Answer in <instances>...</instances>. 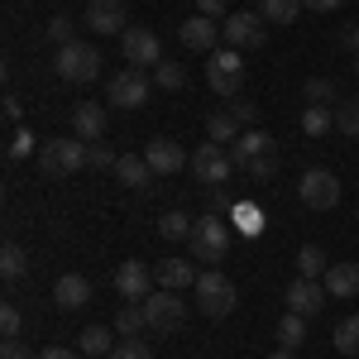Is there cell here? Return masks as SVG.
<instances>
[{
	"mask_svg": "<svg viewBox=\"0 0 359 359\" xmlns=\"http://www.w3.org/2000/svg\"><path fill=\"white\" fill-rule=\"evenodd\" d=\"M326 283H316V278H297L292 287H287V311H297V316H316V311H326Z\"/></svg>",
	"mask_w": 359,
	"mask_h": 359,
	"instance_id": "2e32d148",
	"label": "cell"
},
{
	"mask_svg": "<svg viewBox=\"0 0 359 359\" xmlns=\"http://www.w3.org/2000/svg\"><path fill=\"white\" fill-rule=\"evenodd\" d=\"M335 130L350 135V139H359V96H345V101L335 106Z\"/></svg>",
	"mask_w": 359,
	"mask_h": 359,
	"instance_id": "1f68e13d",
	"label": "cell"
},
{
	"mask_svg": "<svg viewBox=\"0 0 359 359\" xmlns=\"http://www.w3.org/2000/svg\"><path fill=\"white\" fill-rule=\"evenodd\" d=\"M297 10H302V0H259V15H264L269 25H292Z\"/></svg>",
	"mask_w": 359,
	"mask_h": 359,
	"instance_id": "83f0119b",
	"label": "cell"
},
{
	"mask_svg": "<svg viewBox=\"0 0 359 359\" xmlns=\"http://www.w3.org/2000/svg\"><path fill=\"white\" fill-rule=\"evenodd\" d=\"M225 249H230V225H225L221 211H211V216H201L192 225V240H187V254L201 259V264H221Z\"/></svg>",
	"mask_w": 359,
	"mask_h": 359,
	"instance_id": "3957f363",
	"label": "cell"
},
{
	"mask_svg": "<svg viewBox=\"0 0 359 359\" xmlns=\"http://www.w3.org/2000/svg\"><path fill=\"white\" fill-rule=\"evenodd\" d=\"M192 216H182V211H168V216H158V235L163 240H192Z\"/></svg>",
	"mask_w": 359,
	"mask_h": 359,
	"instance_id": "f546056e",
	"label": "cell"
},
{
	"mask_svg": "<svg viewBox=\"0 0 359 359\" xmlns=\"http://www.w3.org/2000/svg\"><path fill=\"white\" fill-rule=\"evenodd\" d=\"M154 86H163V91H182V86H187V67L163 57V62L154 67Z\"/></svg>",
	"mask_w": 359,
	"mask_h": 359,
	"instance_id": "4dcf8cb0",
	"label": "cell"
},
{
	"mask_svg": "<svg viewBox=\"0 0 359 359\" xmlns=\"http://www.w3.org/2000/svg\"><path fill=\"white\" fill-rule=\"evenodd\" d=\"M154 273H158V283H163L168 292H182V287H196V269H192V259H163V264H158V269H154Z\"/></svg>",
	"mask_w": 359,
	"mask_h": 359,
	"instance_id": "44dd1931",
	"label": "cell"
},
{
	"mask_svg": "<svg viewBox=\"0 0 359 359\" xmlns=\"http://www.w3.org/2000/svg\"><path fill=\"white\" fill-rule=\"evenodd\" d=\"M144 326H149V321H144V302H139V306L130 302L120 316H115V331H120V335H139Z\"/></svg>",
	"mask_w": 359,
	"mask_h": 359,
	"instance_id": "8d00e7d4",
	"label": "cell"
},
{
	"mask_svg": "<svg viewBox=\"0 0 359 359\" xmlns=\"http://www.w3.org/2000/svg\"><path fill=\"white\" fill-rule=\"evenodd\" d=\"M125 20H130L125 0H86V29H96V34H125Z\"/></svg>",
	"mask_w": 359,
	"mask_h": 359,
	"instance_id": "5bb4252c",
	"label": "cell"
},
{
	"mask_svg": "<svg viewBox=\"0 0 359 359\" xmlns=\"http://www.w3.org/2000/svg\"><path fill=\"white\" fill-rule=\"evenodd\" d=\"M269 359H297V355H292V350H278V355H269Z\"/></svg>",
	"mask_w": 359,
	"mask_h": 359,
	"instance_id": "f907efd6",
	"label": "cell"
},
{
	"mask_svg": "<svg viewBox=\"0 0 359 359\" xmlns=\"http://www.w3.org/2000/svg\"><path fill=\"white\" fill-rule=\"evenodd\" d=\"M321 283L331 297H359V264H331Z\"/></svg>",
	"mask_w": 359,
	"mask_h": 359,
	"instance_id": "7402d4cb",
	"label": "cell"
},
{
	"mask_svg": "<svg viewBox=\"0 0 359 359\" xmlns=\"http://www.w3.org/2000/svg\"><path fill=\"white\" fill-rule=\"evenodd\" d=\"M264 39H269V29H264V15H249V10H235V15H225L221 20V43L225 48H264Z\"/></svg>",
	"mask_w": 359,
	"mask_h": 359,
	"instance_id": "ba28073f",
	"label": "cell"
},
{
	"mask_svg": "<svg viewBox=\"0 0 359 359\" xmlns=\"http://www.w3.org/2000/svg\"><path fill=\"white\" fill-rule=\"evenodd\" d=\"M43 34H48V39H53L57 48H67V43H72V20H67V15H53V20H48V29H43Z\"/></svg>",
	"mask_w": 359,
	"mask_h": 359,
	"instance_id": "60d3db41",
	"label": "cell"
},
{
	"mask_svg": "<svg viewBox=\"0 0 359 359\" xmlns=\"http://www.w3.org/2000/svg\"><path fill=\"white\" fill-rule=\"evenodd\" d=\"M196 15H211V20H225V0H196Z\"/></svg>",
	"mask_w": 359,
	"mask_h": 359,
	"instance_id": "f6af8a7d",
	"label": "cell"
},
{
	"mask_svg": "<svg viewBox=\"0 0 359 359\" xmlns=\"http://www.w3.org/2000/svg\"><path fill=\"white\" fill-rule=\"evenodd\" d=\"M111 359H154V350H149L139 335H125V340L111 350Z\"/></svg>",
	"mask_w": 359,
	"mask_h": 359,
	"instance_id": "f35d334b",
	"label": "cell"
},
{
	"mask_svg": "<svg viewBox=\"0 0 359 359\" xmlns=\"http://www.w3.org/2000/svg\"><path fill=\"white\" fill-rule=\"evenodd\" d=\"M245 172L254 177V182H273V172H278V154H264V158H254Z\"/></svg>",
	"mask_w": 359,
	"mask_h": 359,
	"instance_id": "b9f144b4",
	"label": "cell"
},
{
	"mask_svg": "<svg viewBox=\"0 0 359 359\" xmlns=\"http://www.w3.org/2000/svg\"><path fill=\"white\" fill-rule=\"evenodd\" d=\"M120 53H125L130 67H158L163 62V43H158L154 29H125L120 34Z\"/></svg>",
	"mask_w": 359,
	"mask_h": 359,
	"instance_id": "8fae6325",
	"label": "cell"
},
{
	"mask_svg": "<svg viewBox=\"0 0 359 359\" xmlns=\"http://www.w3.org/2000/svg\"><path fill=\"white\" fill-rule=\"evenodd\" d=\"M230 115H235L240 125H254V115H259V106H254V101H245V96H235V101H230Z\"/></svg>",
	"mask_w": 359,
	"mask_h": 359,
	"instance_id": "7bdbcfd3",
	"label": "cell"
},
{
	"mask_svg": "<svg viewBox=\"0 0 359 359\" xmlns=\"http://www.w3.org/2000/svg\"><path fill=\"white\" fill-rule=\"evenodd\" d=\"M39 359H77V350H67V345H48Z\"/></svg>",
	"mask_w": 359,
	"mask_h": 359,
	"instance_id": "681fc988",
	"label": "cell"
},
{
	"mask_svg": "<svg viewBox=\"0 0 359 359\" xmlns=\"http://www.w3.org/2000/svg\"><path fill=\"white\" fill-rule=\"evenodd\" d=\"M340 5H345V0H302V10H321V15H331Z\"/></svg>",
	"mask_w": 359,
	"mask_h": 359,
	"instance_id": "c3c4849f",
	"label": "cell"
},
{
	"mask_svg": "<svg viewBox=\"0 0 359 359\" xmlns=\"http://www.w3.org/2000/svg\"><path fill=\"white\" fill-rule=\"evenodd\" d=\"M196 311H206L211 321H221V316H230L235 311V302H240V292H235V283L221 273V269H206V273L196 278Z\"/></svg>",
	"mask_w": 359,
	"mask_h": 359,
	"instance_id": "7a4b0ae2",
	"label": "cell"
},
{
	"mask_svg": "<svg viewBox=\"0 0 359 359\" xmlns=\"http://www.w3.org/2000/svg\"><path fill=\"white\" fill-rule=\"evenodd\" d=\"M326 269H331V264H326V249H321V245H302V249H297V273H302V278H316V283H321Z\"/></svg>",
	"mask_w": 359,
	"mask_h": 359,
	"instance_id": "cb8c5ba5",
	"label": "cell"
},
{
	"mask_svg": "<svg viewBox=\"0 0 359 359\" xmlns=\"http://www.w3.org/2000/svg\"><path fill=\"white\" fill-rule=\"evenodd\" d=\"M0 115H5L10 125H20V101H15V96H5V101H0Z\"/></svg>",
	"mask_w": 359,
	"mask_h": 359,
	"instance_id": "7dc6e473",
	"label": "cell"
},
{
	"mask_svg": "<svg viewBox=\"0 0 359 359\" xmlns=\"http://www.w3.org/2000/svg\"><path fill=\"white\" fill-rule=\"evenodd\" d=\"M39 149H43V144L34 139V130H15L10 144H5V158H10V163H25L29 154H39Z\"/></svg>",
	"mask_w": 359,
	"mask_h": 359,
	"instance_id": "f1b7e54d",
	"label": "cell"
},
{
	"mask_svg": "<svg viewBox=\"0 0 359 359\" xmlns=\"http://www.w3.org/2000/svg\"><path fill=\"white\" fill-rule=\"evenodd\" d=\"M20 326H25V321H20V306L5 302L0 306V335H5V340H20Z\"/></svg>",
	"mask_w": 359,
	"mask_h": 359,
	"instance_id": "ab89813d",
	"label": "cell"
},
{
	"mask_svg": "<svg viewBox=\"0 0 359 359\" xmlns=\"http://www.w3.org/2000/svg\"><path fill=\"white\" fill-rule=\"evenodd\" d=\"M149 96H154V82L144 77V67H125V72H115L111 86H106V101L120 106V111H139V106H149Z\"/></svg>",
	"mask_w": 359,
	"mask_h": 359,
	"instance_id": "52a82bcc",
	"label": "cell"
},
{
	"mask_svg": "<svg viewBox=\"0 0 359 359\" xmlns=\"http://www.w3.org/2000/svg\"><path fill=\"white\" fill-rule=\"evenodd\" d=\"M144 321H149V331L154 335H172L182 331V321H187V302L177 297V292H149L144 297Z\"/></svg>",
	"mask_w": 359,
	"mask_h": 359,
	"instance_id": "5b68a950",
	"label": "cell"
},
{
	"mask_svg": "<svg viewBox=\"0 0 359 359\" xmlns=\"http://www.w3.org/2000/svg\"><path fill=\"white\" fill-rule=\"evenodd\" d=\"M302 340H306V316H297V311H287V316L278 321V345L297 355V345H302Z\"/></svg>",
	"mask_w": 359,
	"mask_h": 359,
	"instance_id": "4316f807",
	"label": "cell"
},
{
	"mask_svg": "<svg viewBox=\"0 0 359 359\" xmlns=\"http://www.w3.org/2000/svg\"><path fill=\"white\" fill-rule=\"evenodd\" d=\"M39 168L48 172V177H72L77 168H86V139H43V149H39Z\"/></svg>",
	"mask_w": 359,
	"mask_h": 359,
	"instance_id": "277c9868",
	"label": "cell"
},
{
	"mask_svg": "<svg viewBox=\"0 0 359 359\" xmlns=\"http://www.w3.org/2000/svg\"><path fill=\"white\" fill-rule=\"evenodd\" d=\"M331 130H335V111L331 106H306L302 111V135L321 139V135H331Z\"/></svg>",
	"mask_w": 359,
	"mask_h": 359,
	"instance_id": "484cf974",
	"label": "cell"
},
{
	"mask_svg": "<svg viewBox=\"0 0 359 359\" xmlns=\"http://www.w3.org/2000/svg\"><path fill=\"white\" fill-rule=\"evenodd\" d=\"M177 39H182V48H192V53H216V43H221V20L192 15V20H182Z\"/></svg>",
	"mask_w": 359,
	"mask_h": 359,
	"instance_id": "4fadbf2b",
	"label": "cell"
},
{
	"mask_svg": "<svg viewBox=\"0 0 359 359\" xmlns=\"http://www.w3.org/2000/svg\"><path fill=\"white\" fill-rule=\"evenodd\" d=\"M264 154H273V135H269V130H245V135L230 144L235 168H249L254 158H264Z\"/></svg>",
	"mask_w": 359,
	"mask_h": 359,
	"instance_id": "ac0fdd59",
	"label": "cell"
},
{
	"mask_svg": "<svg viewBox=\"0 0 359 359\" xmlns=\"http://www.w3.org/2000/svg\"><path fill=\"white\" fill-rule=\"evenodd\" d=\"M72 135L86 139V144L106 139V106L101 101H77L72 106Z\"/></svg>",
	"mask_w": 359,
	"mask_h": 359,
	"instance_id": "e0dca14e",
	"label": "cell"
},
{
	"mask_svg": "<svg viewBox=\"0 0 359 359\" xmlns=\"http://www.w3.org/2000/svg\"><path fill=\"white\" fill-rule=\"evenodd\" d=\"M355 77H359V57H355Z\"/></svg>",
	"mask_w": 359,
	"mask_h": 359,
	"instance_id": "816d5d0a",
	"label": "cell"
},
{
	"mask_svg": "<svg viewBox=\"0 0 359 359\" xmlns=\"http://www.w3.org/2000/svg\"><path fill=\"white\" fill-rule=\"evenodd\" d=\"M53 72L62 77V82H72V86L96 82V77H101V48H96V43H82V39H72L67 48H57Z\"/></svg>",
	"mask_w": 359,
	"mask_h": 359,
	"instance_id": "6da1fadb",
	"label": "cell"
},
{
	"mask_svg": "<svg viewBox=\"0 0 359 359\" xmlns=\"http://www.w3.org/2000/svg\"><path fill=\"white\" fill-rule=\"evenodd\" d=\"M53 302L62 306V311H82L86 302H91V283H86L82 273H62L53 287Z\"/></svg>",
	"mask_w": 359,
	"mask_h": 359,
	"instance_id": "ffe728a7",
	"label": "cell"
},
{
	"mask_svg": "<svg viewBox=\"0 0 359 359\" xmlns=\"http://www.w3.org/2000/svg\"><path fill=\"white\" fill-rule=\"evenodd\" d=\"M187 168L196 172V182H206V187H225L230 172H235V158H230L225 144H211V139H206V144L192 154V163H187Z\"/></svg>",
	"mask_w": 359,
	"mask_h": 359,
	"instance_id": "9c48e42d",
	"label": "cell"
},
{
	"mask_svg": "<svg viewBox=\"0 0 359 359\" xmlns=\"http://www.w3.org/2000/svg\"><path fill=\"white\" fill-rule=\"evenodd\" d=\"M0 359H34L25 350V345H20V340H5V350H0Z\"/></svg>",
	"mask_w": 359,
	"mask_h": 359,
	"instance_id": "bcb514c9",
	"label": "cell"
},
{
	"mask_svg": "<svg viewBox=\"0 0 359 359\" xmlns=\"http://www.w3.org/2000/svg\"><path fill=\"white\" fill-rule=\"evenodd\" d=\"M154 283H158V273H154L144 259H125V264L115 269V292H120L125 302H144V297L154 292Z\"/></svg>",
	"mask_w": 359,
	"mask_h": 359,
	"instance_id": "7c38bea8",
	"label": "cell"
},
{
	"mask_svg": "<svg viewBox=\"0 0 359 359\" xmlns=\"http://www.w3.org/2000/svg\"><path fill=\"white\" fill-rule=\"evenodd\" d=\"M144 158L158 177H172V172H182V163H192V154H182V144H172V139H149Z\"/></svg>",
	"mask_w": 359,
	"mask_h": 359,
	"instance_id": "9a60e30c",
	"label": "cell"
},
{
	"mask_svg": "<svg viewBox=\"0 0 359 359\" xmlns=\"http://www.w3.org/2000/svg\"><path fill=\"white\" fill-rule=\"evenodd\" d=\"M335 350H340V355H359V316H345V321H340V326H335Z\"/></svg>",
	"mask_w": 359,
	"mask_h": 359,
	"instance_id": "d6a6232c",
	"label": "cell"
},
{
	"mask_svg": "<svg viewBox=\"0 0 359 359\" xmlns=\"http://www.w3.org/2000/svg\"><path fill=\"white\" fill-rule=\"evenodd\" d=\"M206 139H211V144H235V139H240V120L230 111H216L206 120Z\"/></svg>",
	"mask_w": 359,
	"mask_h": 359,
	"instance_id": "d4e9b609",
	"label": "cell"
},
{
	"mask_svg": "<svg viewBox=\"0 0 359 359\" xmlns=\"http://www.w3.org/2000/svg\"><path fill=\"white\" fill-rule=\"evenodd\" d=\"M335 43L350 48V53L359 57V25H340V29H335Z\"/></svg>",
	"mask_w": 359,
	"mask_h": 359,
	"instance_id": "ee69618b",
	"label": "cell"
},
{
	"mask_svg": "<svg viewBox=\"0 0 359 359\" xmlns=\"http://www.w3.org/2000/svg\"><path fill=\"white\" fill-rule=\"evenodd\" d=\"M115 177H120L125 187H135V192H149L158 172L149 168V158H144V154H120V163H115Z\"/></svg>",
	"mask_w": 359,
	"mask_h": 359,
	"instance_id": "d6986e66",
	"label": "cell"
},
{
	"mask_svg": "<svg viewBox=\"0 0 359 359\" xmlns=\"http://www.w3.org/2000/svg\"><path fill=\"white\" fill-rule=\"evenodd\" d=\"M306 106H331L335 111V82H326V77H311V82L302 86Z\"/></svg>",
	"mask_w": 359,
	"mask_h": 359,
	"instance_id": "e575fe53",
	"label": "cell"
},
{
	"mask_svg": "<svg viewBox=\"0 0 359 359\" xmlns=\"http://www.w3.org/2000/svg\"><path fill=\"white\" fill-rule=\"evenodd\" d=\"M206 86L216 91V96H240V86H245V57L235 53V48H216L211 62H206Z\"/></svg>",
	"mask_w": 359,
	"mask_h": 359,
	"instance_id": "8992f818",
	"label": "cell"
},
{
	"mask_svg": "<svg viewBox=\"0 0 359 359\" xmlns=\"http://www.w3.org/2000/svg\"><path fill=\"white\" fill-rule=\"evenodd\" d=\"M297 196L311 211H331L335 201H340V177H335L331 168H306L302 177H297Z\"/></svg>",
	"mask_w": 359,
	"mask_h": 359,
	"instance_id": "30bf717a",
	"label": "cell"
},
{
	"mask_svg": "<svg viewBox=\"0 0 359 359\" xmlns=\"http://www.w3.org/2000/svg\"><path fill=\"white\" fill-rule=\"evenodd\" d=\"M230 216H235V225H240L245 235H259V230H264V211H259V206H249V201H240Z\"/></svg>",
	"mask_w": 359,
	"mask_h": 359,
	"instance_id": "74e56055",
	"label": "cell"
},
{
	"mask_svg": "<svg viewBox=\"0 0 359 359\" xmlns=\"http://www.w3.org/2000/svg\"><path fill=\"white\" fill-rule=\"evenodd\" d=\"M115 163H120V154H115L111 144H101V139H96V144H86V168L106 172V168H115Z\"/></svg>",
	"mask_w": 359,
	"mask_h": 359,
	"instance_id": "d590c367",
	"label": "cell"
},
{
	"mask_svg": "<svg viewBox=\"0 0 359 359\" xmlns=\"http://www.w3.org/2000/svg\"><path fill=\"white\" fill-rule=\"evenodd\" d=\"M0 273L5 278H25L29 273V254L20 245H5L0 249Z\"/></svg>",
	"mask_w": 359,
	"mask_h": 359,
	"instance_id": "836d02e7",
	"label": "cell"
},
{
	"mask_svg": "<svg viewBox=\"0 0 359 359\" xmlns=\"http://www.w3.org/2000/svg\"><path fill=\"white\" fill-rule=\"evenodd\" d=\"M77 350H82V355H91V359H106L115 350V340H111V331H106V326H86V331L77 335Z\"/></svg>",
	"mask_w": 359,
	"mask_h": 359,
	"instance_id": "603a6c76",
	"label": "cell"
}]
</instances>
